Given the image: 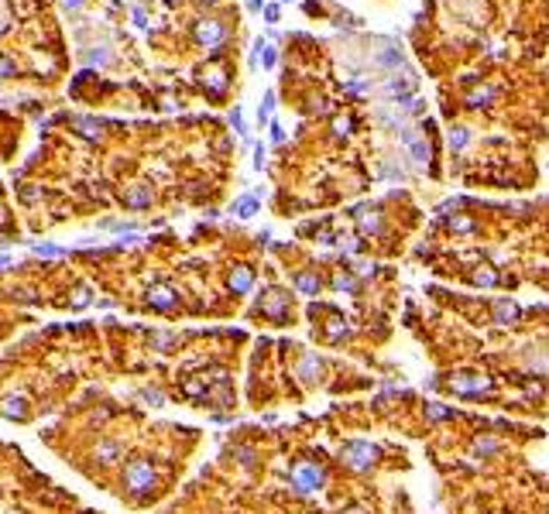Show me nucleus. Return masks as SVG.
I'll list each match as a JSON object with an SVG mask.
<instances>
[{"label":"nucleus","mask_w":549,"mask_h":514,"mask_svg":"<svg viewBox=\"0 0 549 514\" xmlns=\"http://www.w3.org/2000/svg\"><path fill=\"white\" fill-rule=\"evenodd\" d=\"M340 463L343 467H350V470H357V474H368V470H375L378 467V446L375 442H368V439H350V442H343L340 446Z\"/></svg>","instance_id":"nucleus-1"},{"label":"nucleus","mask_w":549,"mask_h":514,"mask_svg":"<svg viewBox=\"0 0 549 514\" xmlns=\"http://www.w3.org/2000/svg\"><path fill=\"white\" fill-rule=\"evenodd\" d=\"M158 483V470L148 460H130L124 467V490L130 497H144Z\"/></svg>","instance_id":"nucleus-2"},{"label":"nucleus","mask_w":549,"mask_h":514,"mask_svg":"<svg viewBox=\"0 0 549 514\" xmlns=\"http://www.w3.org/2000/svg\"><path fill=\"white\" fill-rule=\"evenodd\" d=\"M323 483H326V470H323L319 463L299 460L296 467H292V487H296L299 494H316Z\"/></svg>","instance_id":"nucleus-3"},{"label":"nucleus","mask_w":549,"mask_h":514,"mask_svg":"<svg viewBox=\"0 0 549 514\" xmlns=\"http://www.w3.org/2000/svg\"><path fill=\"white\" fill-rule=\"evenodd\" d=\"M193 35H196V41H200L203 48H210V52H216V48L223 45V41L230 38V28H227L223 21H216V17H203V21H196Z\"/></svg>","instance_id":"nucleus-4"},{"label":"nucleus","mask_w":549,"mask_h":514,"mask_svg":"<svg viewBox=\"0 0 549 514\" xmlns=\"http://www.w3.org/2000/svg\"><path fill=\"white\" fill-rule=\"evenodd\" d=\"M289 305H292V295L285 292V288H271V292H264L261 298H257V312L268 319H289Z\"/></svg>","instance_id":"nucleus-5"},{"label":"nucleus","mask_w":549,"mask_h":514,"mask_svg":"<svg viewBox=\"0 0 549 514\" xmlns=\"http://www.w3.org/2000/svg\"><path fill=\"white\" fill-rule=\"evenodd\" d=\"M402 144H405V151H409V158H412V165H429V158H433V151H429V144H426V137H419V130L416 127H405L402 134Z\"/></svg>","instance_id":"nucleus-6"},{"label":"nucleus","mask_w":549,"mask_h":514,"mask_svg":"<svg viewBox=\"0 0 549 514\" xmlns=\"http://www.w3.org/2000/svg\"><path fill=\"white\" fill-rule=\"evenodd\" d=\"M446 388H450V391H457V395H481V391H491V377L453 374V377H446Z\"/></svg>","instance_id":"nucleus-7"},{"label":"nucleus","mask_w":549,"mask_h":514,"mask_svg":"<svg viewBox=\"0 0 549 514\" xmlns=\"http://www.w3.org/2000/svg\"><path fill=\"white\" fill-rule=\"evenodd\" d=\"M148 305L158 309V312H172V309L179 305V295H175L172 285H151V288H148Z\"/></svg>","instance_id":"nucleus-8"},{"label":"nucleus","mask_w":549,"mask_h":514,"mask_svg":"<svg viewBox=\"0 0 549 514\" xmlns=\"http://www.w3.org/2000/svg\"><path fill=\"white\" fill-rule=\"evenodd\" d=\"M375 59H378L381 69H402V73L409 69V66H405V55H402V48H398L395 41H381V48H378Z\"/></svg>","instance_id":"nucleus-9"},{"label":"nucleus","mask_w":549,"mask_h":514,"mask_svg":"<svg viewBox=\"0 0 549 514\" xmlns=\"http://www.w3.org/2000/svg\"><path fill=\"white\" fill-rule=\"evenodd\" d=\"M495 96H498V86H481V82H477V86L464 96V103L470 107V110H484V107L495 103Z\"/></svg>","instance_id":"nucleus-10"},{"label":"nucleus","mask_w":549,"mask_h":514,"mask_svg":"<svg viewBox=\"0 0 549 514\" xmlns=\"http://www.w3.org/2000/svg\"><path fill=\"white\" fill-rule=\"evenodd\" d=\"M354 220L364 234H381V209L378 206H357L354 209Z\"/></svg>","instance_id":"nucleus-11"},{"label":"nucleus","mask_w":549,"mask_h":514,"mask_svg":"<svg viewBox=\"0 0 549 514\" xmlns=\"http://www.w3.org/2000/svg\"><path fill=\"white\" fill-rule=\"evenodd\" d=\"M0 415H7V418H14V422H28V415H31L28 398H21V395L3 398V401H0Z\"/></svg>","instance_id":"nucleus-12"},{"label":"nucleus","mask_w":549,"mask_h":514,"mask_svg":"<svg viewBox=\"0 0 549 514\" xmlns=\"http://www.w3.org/2000/svg\"><path fill=\"white\" fill-rule=\"evenodd\" d=\"M227 288H230V295H248L254 288V268H234L227 278Z\"/></svg>","instance_id":"nucleus-13"},{"label":"nucleus","mask_w":549,"mask_h":514,"mask_svg":"<svg viewBox=\"0 0 549 514\" xmlns=\"http://www.w3.org/2000/svg\"><path fill=\"white\" fill-rule=\"evenodd\" d=\"M299 377H302L306 384H316V381L323 377V360L316 354H306L299 360Z\"/></svg>","instance_id":"nucleus-14"},{"label":"nucleus","mask_w":549,"mask_h":514,"mask_svg":"<svg viewBox=\"0 0 549 514\" xmlns=\"http://www.w3.org/2000/svg\"><path fill=\"white\" fill-rule=\"evenodd\" d=\"M203 86H206L210 96H223L227 86H230V76H227L223 69H206V73H203Z\"/></svg>","instance_id":"nucleus-15"},{"label":"nucleus","mask_w":549,"mask_h":514,"mask_svg":"<svg viewBox=\"0 0 549 514\" xmlns=\"http://www.w3.org/2000/svg\"><path fill=\"white\" fill-rule=\"evenodd\" d=\"M518 316H522V309H518L511 298H498V302H495V319H498L502 326H518Z\"/></svg>","instance_id":"nucleus-16"},{"label":"nucleus","mask_w":549,"mask_h":514,"mask_svg":"<svg viewBox=\"0 0 549 514\" xmlns=\"http://www.w3.org/2000/svg\"><path fill=\"white\" fill-rule=\"evenodd\" d=\"M93 456H96V463H100V467H107V463L121 460V442H114V439H103V442L93 449Z\"/></svg>","instance_id":"nucleus-17"},{"label":"nucleus","mask_w":549,"mask_h":514,"mask_svg":"<svg viewBox=\"0 0 549 514\" xmlns=\"http://www.w3.org/2000/svg\"><path fill=\"white\" fill-rule=\"evenodd\" d=\"M470 453H474L477 460H484V456H498V453H502V442L491 439V435H481V439H474Z\"/></svg>","instance_id":"nucleus-18"},{"label":"nucleus","mask_w":549,"mask_h":514,"mask_svg":"<svg viewBox=\"0 0 549 514\" xmlns=\"http://www.w3.org/2000/svg\"><path fill=\"white\" fill-rule=\"evenodd\" d=\"M296 288L299 295H319V288H323V281H319V275H313V271H299L296 275Z\"/></svg>","instance_id":"nucleus-19"},{"label":"nucleus","mask_w":549,"mask_h":514,"mask_svg":"<svg viewBox=\"0 0 549 514\" xmlns=\"http://www.w3.org/2000/svg\"><path fill=\"white\" fill-rule=\"evenodd\" d=\"M151 189L148 186H134V189H127L124 192V202L130 206V209H144V206H151Z\"/></svg>","instance_id":"nucleus-20"},{"label":"nucleus","mask_w":549,"mask_h":514,"mask_svg":"<svg viewBox=\"0 0 549 514\" xmlns=\"http://www.w3.org/2000/svg\"><path fill=\"white\" fill-rule=\"evenodd\" d=\"M257 192H254V196H241L237 199V202H234V209H230V213H234V216H237V220H251L254 213H257Z\"/></svg>","instance_id":"nucleus-21"},{"label":"nucleus","mask_w":549,"mask_h":514,"mask_svg":"<svg viewBox=\"0 0 549 514\" xmlns=\"http://www.w3.org/2000/svg\"><path fill=\"white\" fill-rule=\"evenodd\" d=\"M446 137H450V148H453V151H464L467 144H470V130L460 127V123H457V127H450V134H446Z\"/></svg>","instance_id":"nucleus-22"},{"label":"nucleus","mask_w":549,"mask_h":514,"mask_svg":"<svg viewBox=\"0 0 549 514\" xmlns=\"http://www.w3.org/2000/svg\"><path fill=\"white\" fill-rule=\"evenodd\" d=\"M378 175L384 179V182H402V179H405V168H402L398 161H384V165L378 168Z\"/></svg>","instance_id":"nucleus-23"},{"label":"nucleus","mask_w":549,"mask_h":514,"mask_svg":"<svg viewBox=\"0 0 549 514\" xmlns=\"http://www.w3.org/2000/svg\"><path fill=\"white\" fill-rule=\"evenodd\" d=\"M446 230H453V234H474L477 223H474V216H453V220L446 223Z\"/></svg>","instance_id":"nucleus-24"},{"label":"nucleus","mask_w":549,"mask_h":514,"mask_svg":"<svg viewBox=\"0 0 549 514\" xmlns=\"http://www.w3.org/2000/svg\"><path fill=\"white\" fill-rule=\"evenodd\" d=\"M426 418H429V422H443V418H453V408H446V405H426Z\"/></svg>","instance_id":"nucleus-25"},{"label":"nucleus","mask_w":549,"mask_h":514,"mask_svg":"<svg viewBox=\"0 0 549 514\" xmlns=\"http://www.w3.org/2000/svg\"><path fill=\"white\" fill-rule=\"evenodd\" d=\"M326 336H330V340H347V336H350V326H347V322L337 316L333 322H330V326H326Z\"/></svg>","instance_id":"nucleus-26"},{"label":"nucleus","mask_w":549,"mask_h":514,"mask_svg":"<svg viewBox=\"0 0 549 514\" xmlns=\"http://www.w3.org/2000/svg\"><path fill=\"white\" fill-rule=\"evenodd\" d=\"M148 340H151L155 350H169V347H175V333H151Z\"/></svg>","instance_id":"nucleus-27"},{"label":"nucleus","mask_w":549,"mask_h":514,"mask_svg":"<svg viewBox=\"0 0 549 514\" xmlns=\"http://www.w3.org/2000/svg\"><path fill=\"white\" fill-rule=\"evenodd\" d=\"M354 130V117L350 114H340L337 120H333V134H340V137H347Z\"/></svg>","instance_id":"nucleus-28"},{"label":"nucleus","mask_w":549,"mask_h":514,"mask_svg":"<svg viewBox=\"0 0 549 514\" xmlns=\"http://www.w3.org/2000/svg\"><path fill=\"white\" fill-rule=\"evenodd\" d=\"M347 89H350V93H368V89H371V80L361 76V73H354V80H347Z\"/></svg>","instance_id":"nucleus-29"},{"label":"nucleus","mask_w":549,"mask_h":514,"mask_svg":"<svg viewBox=\"0 0 549 514\" xmlns=\"http://www.w3.org/2000/svg\"><path fill=\"white\" fill-rule=\"evenodd\" d=\"M474 285H484V288H488V285H498V271H495V268H481V271L474 275Z\"/></svg>","instance_id":"nucleus-30"},{"label":"nucleus","mask_w":549,"mask_h":514,"mask_svg":"<svg viewBox=\"0 0 549 514\" xmlns=\"http://www.w3.org/2000/svg\"><path fill=\"white\" fill-rule=\"evenodd\" d=\"M89 302H93L89 288H76V292H73V305H76V309H83V305H89Z\"/></svg>","instance_id":"nucleus-31"},{"label":"nucleus","mask_w":549,"mask_h":514,"mask_svg":"<svg viewBox=\"0 0 549 514\" xmlns=\"http://www.w3.org/2000/svg\"><path fill=\"white\" fill-rule=\"evenodd\" d=\"M333 288H337V292H357V281L350 275H340L337 281H333Z\"/></svg>","instance_id":"nucleus-32"},{"label":"nucleus","mask_w":549,"mask_h":514,"mask_svg":"<svg viewBox=\"0 0 549 514\" xmlns=\"http://www.w3.org/2000/svg\"><path fill=\"white\" fill-rule=\"evenodd\" d=\"M271 110H275V93L268 89V93H264V103H261V120H268V114H271Z\"/></svg>","instance_id":"nucleus-33"},{"label":"nucleus","mask_w":549,"mask_h":514,"mask_svg":"<svg viewBox=\"0 0 549 514\" xmlns=\"http://www.w3.org/2000/svg\"><path fill=\"white\" fill-rule=\"evenodd\" d=\"M80 130L86 137H100V123H93V120H80Z\"/></svg>","instance_id":"nucleus-34"},{"label":"nucleus","mask_w":549,"mask_h":514,"mask_svg":"<svg viewBox=\"0 0 549 514\" xmlns=\"http://www.w3.org/2000/svg\"><path fill=\"white\" fill-rule=\"evenodd\" d=\"M237 460H241V467H248V470L257 463V456H254L251 449H237Z\"/></svg>","instance_id":"nucleus-35"},{"label":"nucleus","mask_w":549,"mask_h":514,"mask_svg":"<svg viewBox=\"0 0 549 514\" xmlns=\"http://www.w3.org/2000/svg\"><path fill=\"white\" fill-rule=\"evenodd\" d=\"M278 17H282V7H278V3H271V7H264V21H268V24H275Z\"/></svg>","instance_id":"nucleus-36"},{"label":"nucleus","mask_w":549,"mask_h":514,"mask_svg":"<svg viewBox=\"0 0 549 514\" xmlns=\"http://www.w3.org/2000/svg\"><path fill=\"white\" fill-rule=\"evenodd\" d=\"M275 59H278V55H275V48H268V45H264V52H261V62H264V69H275Z\"/></svg>","instance_id":"nucleus-37"},{"label":"nucleus","mask_w":549,"mask_h":514,"mask_svg":"<svg viewBox=\"0 0 549 514\" xmlns=\"http://www.w3.org/2000/svg\"><path fill=\"white\" fill-rule=\"evenodd\" d=\"M35 250H38V254H45V257H59V254H62V247H52V243H38Z\"/></svg>","instance_id":"nucleus-38"},{"label":"nucleus","mask_w":549,"mask_h":514,"mask_svg":"<svg viewBox=\"0 0 549 514\" xmlns=\"http://www.w3.org/2000/svg\"><path fill=\"white\" fill-rule=\"evenodd\" d=\"M230 123H234V130H244V114H241V107L230 110Z\"/></svg>","instance_id":"nucleus-39"},{"label":"nucleus","mask_w":549,"mask_h":514,"mask_svg":"<svg viewBox=\"0 0 549 514\" xmlns=\"http://www.w3.org/2000/svg\"><path fill=\"white\" fill-rule=\"evenodd\" d=\"M313 114H330V103H326L323 96H316V100H313Z\"/></svg>","instance_id":"nucleus-40"},{"label":"nucleus","mask_w":549,"mask_h":514,"mask_svg":"<svg viewBox=\"0 0 549 514\" xmlns=\"http://www.w3.org/2000/svg\"><path fill=\"white\" fill-rule=\"evenodd\" d=\"M271 141H275V144H282V141H285V130H282V123H271Z\"/></svg>","instance_id":"nucleus-41"},{"label":"nucleus","mask_w":549,"mask_h":514,"mask_svg":"<svg viewBox=\"0 0 549 514\" xmlns=\"http://www.w3.org/2000/svg\"><path fill=\"white\" fill-rule=\"evenodd\" d=\"M134 24H137V28H144V24H148V17H144V10H141V7H134Z\"/></svg>","instance_id":"nucleus-42"},{"label":"nucleus","mask_w":549,"mask_h":514,"mask_svg":"<svg viewBox=\"0 0 549 514\" xmlns=\"http://www.w3.org/2000/svg\"><path fill=\"white\" fill-rule=\"evenodd\" d=\"M0 76H14V66L7 59H0Z\"/></svg>","instance_id":"nucleus-43"},{"label":"nucleus","mask_w":549,"mask_h":514,"mask_svg":"<svg viewBox=\"0 0 549 514\" xmlns=\"http://www.w3.org/2000/svg\"><path fill=\"white\" fill-rule=\"evenodd\" d=\"M141 398H148L151 405H162V395H158V391H144V395H141Z\"/></svg>","instance_id":"nucleus-44"},{"label":"nucleus","mask_w":549,"mask_h":514,"mask_svg":"<svg viewBox=\"0 0 549 514\" xmlns=\"http://www.w3.org/2000/svg\"><path fill=\"white\" fill-rule=\"evenodd\" d=\"M343 514H371V511H368V508H347Z\"/></svg>","instance_id":"nucleus-45"},{"label":"nucleus","mask_w":549,"mask_h":514,"mask_svg":"<svg viewBox=\"0 0 549 514\" xmlns=\"http://www.w3.org/2000/svg\"><path fill=\"white\" fill-rule=\"evenodd\" d=\"M66 3H69V7H80V3H83V0H66Z\"/></svg>","instance_id":"nucleus-46"},{"label":"nucleus","mask_w":549,"mask_h":514,"mask_svg":"<svg viewBox=\"0 0 549 514\" xmlns=\"http://www.w3.org/2000/svg\"><path fill=\"white\" fill-rule=\"evenodd\" d=\"M285 3H296V0H285Z\"/></svg>","instance_id":"nucleus-47"},{"label":"nucleus","mask_w":549,"mask_h":514,"mask_svg":"<svg viewBox=\"0 0 549 514\" xmlns=\"http://www.w3.org/2000/svg\"><path fill=\"white\" fill-rule=\"evenodd\" d=\"M206 3H213V0H206Z\"/></svg>","instance_id":"nucleus-48"}]
</instances>
